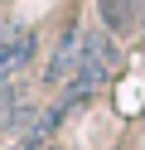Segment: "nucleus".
Segmentation results:
<instances>
[{"mask_svg":"<svg viewBox=\"0 0 145 150\" xmlns=\"http://www.w3.org/2000/svg\"><path fill=\"white\" fill-rule=\"evenodd\" d=\"M106 34H131L135 24H145V0H97Z\"/></svg>","mask_w":145,"mask_h":150,"instance_id":"20e7f679","label":"nucleus"},{"mask_svg":"<svg viewBox=\"0 0 145 150\" xmlns=\"http://www.w3.org/2000/svg\"><path fill=\"white\" fill-rule=\"evenodd\" d=\"M116 63H121V53H116L111 34H106V29H82V53H77V73H73V82L63 87V111L77 107V102H82L97 82H106V78L116 73Z\"/></svg>","mask_w":145,"mask_h":150,"instance_id":"f257e3e1","label":"nucleus"},{"mask_svg":"<svg viewBox=\"0 0 145 150\" xmlns=\"http://www.w3.org/2000/svg\"><path fill=\"white\" fill-rule=\"evenodd\" d=\"M34 49H39L34 29H5V34H0V82L19 78L24 63L34 58Z\"/></svg>","mask_w":145,"mask_h":150,"instance_id":"f03ea898","label":"nucleus"},{"mask_svg":"<svg viewBox=\"0 0 145 150\" xmlns=\"http://www.w3.org/2000/svg\"><path fill=\"white\" fill-rule=\"evenodd\" d=\"M0 34H5V24H0Z\"/></svg>","mask_w":145,"mask_h":150,"instance_id":"39448f33","label":"nucleus"},{"mask_svg":"<svg viewBox=\"0 0 145 150\" xmlns=\"http://www.w3.org/2000/svg\"><path fill=\"white\" fill-rule=\"evenodd\" d=\"M77 53H82V29L73 24V29H63V39H58V49H53V58H48L44 78L58 82V87H68L73 73H77Z\"/></svg>","mask_w":145,"mask_h":150,"instance_id":"7ed1b4c3","label":"nucleus"}]
</instances>
